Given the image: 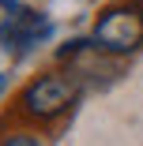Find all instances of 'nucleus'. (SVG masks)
<instances>
[{"label":"nucleus","instance_id":"1","mask_svg":"<svg viewBox=\"0 0 143 146\" xmlns=\"http://www.w3.org/2000/svg\"><path fill=\"white\" fill-rule=\"evenodd\" d=\"M143 45V4L105 8L94 23V49L102 52H136Z\"/></svg>","mask_w":143,"mask_h":146},{"label":"nucleus","instance_id":"2","mask_svg":"<svg viewBox=\"0 0 143 146\" xmlns=\"http://www.w3.org/2000/svg\"><path fill=\"white\" fill-rule=\"evenodd\" d=\"M75 98H79V75H72V71L68 75H42L23 90V109L38 120H53Z\"/></svg>","mask_w":143,"mask_h":146},{"label":"nucleus","instance_id":"3","mask_svg":"<svg viewBox=\"0 0 143 146\" xmlns=\"http://www.w3.org/2000/svg\"><path fill=\"white\" fill-rule=\"evenodd\" d=\"M49 34H53V23H49L42 11L11 8L8 19L0 23V49L11 52V56H23V52H30L38 41H45Z\"/></svg>","mask_w":143,"mask_h":146},{"label":"nucleus","instance_id":"4","mask_svg":"<svg viewBox=\"0 0 143 146\" xmlns=\"http://www.w3.org/2000/svg\"><path fill=\"white\" fill-rule=\"evenodd\" d=\"M4 142H11V146H38V139H34V135H8Z\"/></svg>","mask_w":143,"mask_h":146},{"label":"nucleus","instance_id":"5","mask_svg":"<svg viewBox=\"0 0 143 146\" xmlns=\"http://www.w3.org/2000/svg\"><path fill=\"white\" fill-rule=\"evenodd\" d=\"M0 4H4V8L11 11V8H19V0H0Z\"/></svg>","mask_w":143,"mask_h":146},{"label":"nucleus","instance_id":"6","mask_svg":"<svg viewBox=\"0 0 143 146\" xmlns=\"http://www.w3.org/2000/svg\"><path fill=\"white\" fill-rule=\"evenodd\" d=\"M4 86H8V75H0V90H4Z\"/></svg>","mask_w":143,"mask_h":146}]
</instances>
